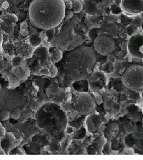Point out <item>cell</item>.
Listing matches in <instances>:
<instances>
[{"instance_id": "603a6c76", "label": "cell", "mask_w": 143, "mask_h": 160, "mask_svg": "<svg viewBox=\"0 0 143 160\" xmlns=\"http://www.w3.org/2000/svg\"><path fill=\"white\" fill-rule=\"evenodd\" d=\"M8 79H9V86H10V88H15L20 84V81L19 79H17V77H14L13 75H8Z\"/></svg>"}, {"instance_id": "5bb4252c", "label": "cell", "mask_w": 143, "mask_h": 160, "mask_svg": "<svg viewBox=\"0 0 143 160\" xmlns=\"http://www.w3.org/2000/svg\"><path fill=\"white\" fill-rule=\"evenodd\" d=\"M84 6L83 5V8L84 7L85 12L89 16H95L97 14H100L101 12L97 7V4L94 0H84Z\"/></svg>"}, {"instance_id": "f546056e", "label": "cell", "mask_w": 143, "mask_h": 160, "mask_svg": "<svg viewBox=\"0 0 143 160\" xmlns=\"http://www.w3.org/2000/svg\"><path fill=\"white\" fill-rule=\"evenodd\" d=\"M50 77H56L58 73V69L57 67L52 63L50 68Z\"/></svg>"}, {"instance_id": "d6a6232c", "label": "cell", "mask_w": 143, "mask_h": 160, "mask_svg": "<svg viewBox=\"0 0 143 160\" xmlns=\"http://www.w3.org/2000/svg\"><path fill=\"white\" fill-rule=\"evenodd\" d=\"M14 152H14L15 154H25L24 152H22V150L19 148H17L15 150H14Z\"/></svg>"}, {"instance_id": "2e32d148", "label": "cell", "mask_w": 143, "mask_h": 160, "mask_svg": "<svg viewBox=\"0 0 143 160\" xmlns=\"http://www.w3.org/2000/svg\"><path fill=\"white\" fill-rule=\"evenodd\" d=\"M48 51L52 63H58L63 58V52L61 49H58L56 46H52L48 49Z\"/></svg>"}, {"instance_id": "ffe728a7", "label": "cell", "mask_w": 143, "mask_h": 160, "mask_svg": "<svg viewBox=\"0 0 143 160\" xmlns=\"http://www.w3.org/2000/svg\"><path fill=\"white\" fill-rule=\"evenodd\" d=\"M72 11L75 14H78L83 10V4L81 0H74L72 3Z\"/></svg>"}, {"instance_id": "7c38bea8", "label": "cell", "mask_w": 143, "mask_h": 160, "mask_svg": "<svg viewBox=\"0 0 143 160\" xmlns=\"http://www.w3.org/2000/svg\"><path fill=\"white\" fill-rule=\"evenodd\" d=\"M102 123L100 116L98 114L91 113L88 114L85 119L86 132L90 133H95L97 132Z\"/></svg>"}, {"instance_id": "1f68e13d", "label": "cell", "mask_w": 143, "mask_h": 160, "mask_svg": "<svg viewBox=\"0 0 143 160\" xmlns=\"http://www.w3.org/2000/svg\"><path fill=\"white\" fill-rule=\"evenodd\" d=\"M65 132L68 134V135H70L72 133H74V127H71V126H68L66 128L65 130Z\"/></svg>"}, {"instance_id": "484cf974", "label": "cell", "mask_w": 143, "mask_h": 160, "mask_svg": "<svg viewBox=\"0 0 143 160\" xmlns=\"http://www.w3.org/2000/svg\"><path fill=\"white\" fill-rule=\"evenodd\" d=\"M142 23H143V20H142L141 16L140 14H137V15L135 16L134 19L133 20L132 24H133L134 26H135V27H137L138 28V27L141 26Z\"/></svg>"}, {"instance_id": "7402d4cb", "label": "cell", "mask_w": 143, "mask_h": 160, "mask_svg": "<svg viewBox=\"0 0 143 160\" xmlns=\"http://www.w3.org/2000/svg\"><path fill=\"white\" fill-rule=\"evenodd\" d=\"M86 130L84 127H81L78 131L74 132V138L75 139L83 140L86 136Z\"/></svg>"}, {"instance_id": "5b68a950", "label": "cell", "mask_w": 143, "mask_h": 160, "mask_svg": "<svg viewBox=\"0 0 143 160\" xmlns=\"http://www.w3.org/2000/svg\"><path fill=\"white\" fill-rule=\"evenodd\" d=\"M70 108L80 115H88L96 109V102L87 92H76L71 94Z\"/></svg>"}, {"instance_id": "83f0119b", "label": "cell", "mask_w": 143, "mask_h": 160, "mask_svg": "<svg viewBox=\"0 0 143 160\" xmlns=\"http://www.w3.org/2000/svg\"><path fill=\"white\" fill-rule=\"evenodd\" d=\"M11 117L13 119L17 120L18 119L20 118V116H21V111L20 109L17 108V109L13 110L12 112V113H10Z\"/></svg>"}, {"instance_id": "8fae6325", "label": "cell", "mask_w": 143, "mask_h": 160, "mask_svg": "<svg viewBox=\"0 0 143 160\" xmlns=\"http://www.w3.org/2000/svg\"><path fill=\"white\" fill-rule=\"evenodd\" d=\"M18 21V18L15 14H7L0 18V23L2 29L8 34H12L14 31L15 23Z\"/></svg>"}, {"instance_id": "4316f807", "label": "cell", "mask_w": 143, "mask_h": 160, "mask_svg": "<svg viewBox=\"0 0 143 160\" xmlns=\"http://www.w3.org/2000/svg\"><path fill=\"white\" fill-rule=\"evenodd\" d=\"M137 28L135 27V26H134L133 24H130L129 26H128L126 28V32L127 34H128L129 36H132L134 34H137Z\"/></svg>"}, {"instance_id": "e0dca14e", "label": "cell", "mask_w": 143, "mask_h": 160, "mask_svg": "<svg viewBox=\"0 0 143 160\" xmlns=\"http://www.w3.org/2000/svg\"><path fill=\"white\" fill-rule=\"evenodd\" d=\"M126 110L128 111V113L129 114V117L131 119H132L133 120H138L140 118L139 114H140V110L137 106L135 104H131L128 106L126 108Z\"/></svg>"}, {"instance_id": "cb8c5ba5", "label": "cell", "mask_w": 143, "mask_h": 160, "mask_svg": "<svg viewBox=\"0 0 143 160\" xmlns=\"http://www.w3.org/2000/svg\"><path fill=\"white\" fill-rule=\"evenodd\" d=\"M23 61H24V59L21 57L17 56L16 57L13 58L12 61V65L15 68L20 67H21L22 63H23Z\"/></svg>"}, {"instance_id": "8992f818", "label": "cell", "mask_w": 143, "mask_h": 160, "mask_svg": "<svg viewBox=\"0 0 143 160\" xmlns=\"http://www.w3.org/2000/svg\"><path fill=\"white\" fill-rule=\"evenodd\" d=\"M122 81L127 88L132 91L143 89V67L133 65L126 69L122 77Z\"/></svg>"}, {"instance_id": "3957f363", "label": "cell", "mask_w": 143, "mask_h": 160, "mask_svg": "<svg viewBox=\"0 0 143 160\" xmlns=\"http://www.w3.org/2000/svg\"><path fill=\"white\" fill-rule=\"evenodd\" d=\"M68 121V116L60 105L48 103L42 111L40 127L61 141L64 138Z\"/></svg>"}, {"instance_id": "9c48e42d", "label": "cell", "mask_w": 143, "mask_h": 160, "mask_svg": "<svg viewBox=\"0 0 143 160\" xmlns=\"http://www.w3.org/2000/svg\"><path fill=\"white\" fill-rule=\"evenodd\" d=\"M89 88L91 92H97L101 90L106 86L107 78L103 71H93L91 75L87 78Z\"/></svg>"}, {"instance_id": "8d00e7d4", "label": "cell", "mask_w": 143, "mask_h": 160, "mask_svg": "<svg viewBox=\"0 0 143 160\" xmlns=\"http://www.w3.org/2000/svg\"><path fill=\"white\" fill-rule=\"evenodd\" d=\"M141 26H142V28H143V23H142V25H141Z\"/></svg>"}, {"instance_id": "7a4b0ae2", "label": "cell", "mask_w": 143, "mask_h": 160, "mask_svg": "<svg viewBox=\"0 0 143 160\" xmlns=\"http://www.w3.org/2000/svg\"><path fill=\"white\" fill-rule=\"evenodd\" d=\"M65 10L64 0H33L29 9L30 21L45 30L56 28L64 18Z\"/></svg>"}, {"instance_id": "30bf717a", "label": "cell", "mask_w": 143, "mask_h": 160, "mask_svg": "<svg viewBox=\"0 0 143 160\" xmlns=\"http://www.w3.org/2000/svg\"><path fill=\"white\" fill-rule=\"evenodd\" d=\"M120 7L123 12L137 15L143 12V0H122Z\"/></svg>"}, {"instance_id": "d590c367", "label": "cell", "mask_w": 143, "mask_h": 160, "mask_svg": "<svg viewBox=\"0 0 143 160\" xmlns=\"http://www.w3.org/2000/svg\"><path fill=\"white\" fill-rule=\"evenodd\" d=\"M141 122H142V123L143 124V115L142 118H141Z\"/></svg>"}, {"instance_id": "9a60e30c", "label": "cell", "mask_w": 143, "mask_h": 160, "mask_svg": "<svg viewBox=\"0 0 143 160\" xmlns=\"http://www.w3.org/2000/svg\"><path fill=\"white\" fill-rule=\"evenodd\" d=\"M119 132V125L116 122H112L107 126L105 130V135L106 138L110 140L114 138Z\"/></svg>"}, {"instance_id": "f1b7e54d", "label": "cell", "mask_w": 143, "mask_h": 160, "mask_svg": "<svg viewBox=\"0 0 143 160\" xmlns=\"http://www.w3.org/2000/svg\"><path fill=\"white\" fill-rule=\"evenodd\" d=\"M10 116V113L8 110H3L0 113V119L1 120H6L9 119Z\"/></svg>"}, {"instance_id": "ac0fdd59", "label": "cell", "mask_w": 143, "mask_h": 160, "mask_svg": "<svg viewBox=\"0 0 143 160\" xmlns=\"http://www.w3.org/2000/svg\"><path fill=\"white\" fill-rule=\"evenodd\" d=\"M29 44L34 47V48H37L40 46L42 42V39L41 37L40 34L34 33L31 34L29 38Z\"/></svg>"}, {"instance_id": "836d02e7", "label": "cell", "mask_w": 143, "mask_h": 160, "mask_svg": "<svg viewBox=\"0 0 143 160\" xmlns=\"http://www.w3.org/2000/svg\"><path fill=\"white\" fill-rule=\"evenodd\" d=\"M122 0H113V4L116 6H120Z\"/></svg>"}, {"instance_id": "4fadbf2b", "label": "cell", "mask_w": 143, "mask_h": 160, "mask_svg": "<svg viewBox=\"0 0 143 160\" xmlns=\"http://www.w3.org/2000/svg\"><path fill=\"white\" fill-rule=\"evenodd\" d=\"M68 151L70 154H86L85 146L81 140L74 139L69 143Z\"/></svg>"}, {"instance_id": "ba28073f", "label": "cell", "mask_w": 143, "mask_h": 160, "mask_svg": "<svg viewBox=\"0 0 143 160\" xmlns=\"http://www.w3.org/2000/svg\"><path fill=\"white\" fill-rule=\"evenodd\" d=\"M127 49L132 57L143 59V36L134 34L131 36L128 42Z\"/></svg>"}, {"instance_id": "d4e9b609", "label": "cell", "mask_w": 143, "mask_h": 160, "mask_svg": "<svg viewBox=\"0 0 143 160\" xmlns=\"http://www.w3.org/2000/svg\"><path fill=\"white\" fill-rule=\"evenodd\" d=\"M110 12L112 14L114 15H118V14H120L122 12H123V10L121 8L120 6H116L113 4H112L110 7Z\"/></svg>"}, {"instance_id": "4dcf8cb0", "label": "cell", "mask_w": 143, "mask_h": 160, "mask_svg": "<svg viewBox=\"0 0 143 160\" xmlns=\"http://www.w3.org/2000/svg\"><path fill=\"white\" fill-rule=\"evenodd\" d=\"M74 12L72 10H70L69 9H67L66 8V10H65V13H64V18L67 20H69L70 19H71L73 16H74Z\"/></svg>"}, {"instance_id": "6da1fadb", "label": "cell", "mask_w": 143, "mask_h": 160, "mask_svg": "<svg viewBox=\"0 0 143 160\" xmlns=\"http://www.w3.org/2000/svg\"><path fill=\"white\" fill-rule=\"evenodd\" d=\"M96 61V53L94 49L88 46H80L63 56L60 61V69L74 81L87 80L93 72Z\"/></svg>"}, {"instance_id": "277c9868", "label": "cell", "mask_w": 143, "mask_h": 160, "mask_svg": "<svg viewBox=\"0 0 143 160\" xmlns=\"http://www.w3.org/2000/svg\"><path fill=\"white\" fill-rule=\"evenodd\" d=\"M72 18L55 32L51 43L61 50L69 51L80 46L84 41L83 36L76 30L78 22Z\"/></svg>"}, {"instance_id": "e575fe53", "label": "cell", "mask_w": 143, "mask_h": 160, "mask_svg": "<svg viewBox=\"0 0 143 160\" xmlns=\"http://www.w3.org/2000/svg\"><path fill=\"white\" fill-rule=\"evenodd\" d=\"M2 41H3V36L0 32V51L1 50V45H2Z\"/></svg>"}, {"instance_id": "d6986e66", "label": "cell", "mask_w": 143, "mask_h": 160, "mask_svg": "<svg viewBox=\"0 0 143 160\" xmlns=\"http://www.w3.org/2000/svg\"><path fill=\"white\" fill-rule=\"evenodd\" d=\"M60 87L57 86L56 84H52L48 87L46 91V95L48 98H51L52 99L54 98L55 96L60 92Z\"/></svg>"}, {"instance_id": "52a82bcc", "label": "cell", "mask_w": 143, "mask_h": 160, "mask_svg": "<svg viewBox=\"0 0 143 160\" xmlns=\"http://www.w3.org/2000/svg\"><path fill=\"white\" fill-rule=\"evenodd\" d=\"M115 42L106 35H100L94 40V49L103 56H107L114 50Z\"/></svg>"}, {"instance_id": "44dd1931", "label": "cell", "mask_w": 143, "mask_h": 160, "mask_svg": "<svg viewBox=\"0 0 143 160\" xmlns=\"http://www.w3.org/2000/svg\"><path fill=\"white\" fill-rule=\"evenodd\" d=\"M114 65L111 62H106L102 64L101 67V71H103L104 74H109L113 71Z\"/></svg>"}]
</instances>
